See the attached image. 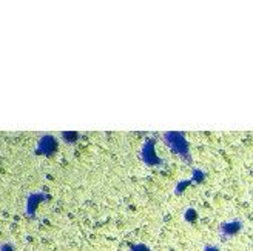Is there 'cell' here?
<instances>
[{
	"mask_svg": "<svg viewBox=\"0 0 253 251\" xmlns=\"http://www.w3.org/2000/svg\"><path fill=\"white\" fill-rule=\"evenodd\" d=\"M243 223L241 220H230V222H225L221 225V236L222 237H233L236 236L239 231H241Z\"/></svg>",
	"mask_w": 253,
	"mask_h": 251,
	"instance_id": "1",
	"label": "cell"
},
{
	"mask_svg": "<svg viewBox=\"0 0 253 251\" xmlns=\"http://www.w3.org/2000/svg\"><path fill=\"white\" fill-rule=\"evenodd\" d=\"M56 146V139L51 136H43L42 139L39 141V148H41V151H45V153H49V151H53Z\"/></svg>",
	"mask_w": 253,
	"mask_h": 251,
	"instance_id": "2",
	"label": "cell"
},
{
	"mask_svg": "<svg viewBox=\"0 0 253 251\" xmlns=\"http://www.w3.org/2000/svg\"><path fill=\"white\" fill-rule=\"evenodd\" d=\"M0 251H16V248H14V245H12V244L5 242V244L0 245Z\"/></svg>",
	"mask_w": 253,
	"mask_h": 251,
	"instance_id": "3",
	"label": "cell"
},
{
	"mask_svg": "<svg viewBox=\"0 0 253 251\" xmlns=\"http://www.w3.org/2000/svg\"><path fill=\"white\" fill-rule=\"evenodd\" d=\"M131 251H150V248L144 244H136L131 247Z\"/></svg>",
	"mask_w": 253,
	"mask_h": 251,
	"instance_id": "4",
	"label": "cell"
},
{
	"mask_svg": "<svg viewBox=\"0 0 253 251\" xmlns=\"http://www.w3.org/2000/svg\"><path fill=\"white\" fill-rule=\"evenodd\" d=\"M204 251H219V248L214 247V245H206L204 247Z\"/></svg>",
	"mask_w": 253,
	"mask_h": 251,
	"instance_id": "5",
	"label": "cell"
}]
</instances>
